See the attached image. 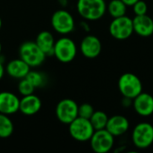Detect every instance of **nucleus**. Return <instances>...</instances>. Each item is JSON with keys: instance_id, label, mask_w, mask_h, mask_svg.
I'll return each instance as SVG.
<instances>
[{"instance_id": "1", "label": "nucleus", "mask_w": 153, "mask_h": 153, "mask_svg": "<svg viewBox=\"0 0 153 153\" xmlns=\"http://www.w3.org/2000/svg\"><path fill=\"white\" fill-rule=\"evenodd\" d=\"M76 9L85 21L94 22L106 14L107 3L105 0H78Z\"/></svg>"}, {"instance_id": "2", "label": "nucleus", "mask_w": 153, "mask_h": 153, "mask_svg": "<svg viewBox=\"0 0 153 153\" xmlns=\"http://www.w3.org/2000/svg\"><path fill=\"white\" fill-rule=\"evenodd\" d=\"M19 56L30 67H37L43 64L46 59L45 53L39 48L35 41H25L19 48Z\"/></svg>"}, {"instance_id": "3", "label": "nucleus", "mask_w": 153, "mask_h": 153, "mask_svg": "<svg viewBox=\"0 0 153 153\" xmlns=\"http://www.w3.org/2000/svg\"><path fill=\"white\" fill-rule=\"evenodd\" d=\"M118 90L123 97L134 99L143 92V83L140 78L132 73L123 74L117 82Z\"/></svg>"}, {"instance_id": "4", "label": "nucleus", "mask_w": 153, "mask_h": 153, "mask_svg": "<svg viewBox=\"0 0 153 153\" xmlns=\"http://www.w3.org/2000/svg\"><path fill=\"white\" fill-rule=\"evenodd\" d=\"M110 35L117 40H126L134 33L133 18L126 15L113 18L108 26Z\"/></svg>"}, {"instance_id": "5", "label": "nucleus", "mask_w": 153, "mask_h": 153, "mask_svg": "<svg viewBox=\"0 0 153 153\" xmlns=\"http://www.w3.org/2000/svg\"><path fill=\"white\" fill-rule=\"evenodd\" d=\"M68 126V131L72 138L81 143L89 142L95 131L90 119L81 117H77Z\"/></svg>"}, {"instance_id": "6", "label": "nucleus", "mask_w": 153, "mask_h": 153, "mask_svg": "<svg viewBox=\"0 0 153 153\" xmlns=\"http://www.w3.org/2000/svg\"><path fill=\"white\" fill-rule=\"evenodd\" d=\"M77 55V46L75 42L68 38L62 37L55 42L54 55L56 58L64 64L72 62Z\"/></svg>"}, {"instance_id": "7", "label": "nucleus", "mask_w": 153, "mask_h": 153, "mask_svg": "<svg viewBox=\"0 0 153 153\" xmlns=\"http://www.w3.org/2000/svg\"><path fill=\"white\" fill-rule=\"evenodd\" d=\"M132 142L140 150H144L153 143V126L147 122L137 124L132 132Z\"/></svg>"}, {"instance_id": "8", "label": "nucleus", "mask_w": 153, "mask_h": 153, "mask_svg": "<svg viewBox=\"0 0 153 153\" xmlns=\"http://www.w3.org/2000/svg\"><path fill=\"white\" fill-rule=\"evenodd\" d=\"M51 25L54 30L62 35H66L74 31L75 22L74 16L66 10H57L51 17Z\"/></svg>"}, {"instance_id": "9", "label": "nucleus", "mask_w": 153, "mask_h": 153, "mask_svg": "<svg viewBox=\"0 0 153 153\" xmlns=\"http://www.w3.org/2000/svg\"><path fill=\"white\" fill-rule=\"evenodd\" d=\"M89 142L94 152L108 153L114 147L115 137L105 128L95 130Z\"/></svg>"}, {"instance_id": "10", "label": "nucleus", "mask_w": 153, "mask_h": 153, "mask_svg": "<svg viewBox=\"0 0 153 153\" xmlns=\"http://www.w3.org/2000/svg\"><path fill=\"white\" fill-rule=\"evenodd\" d=\"M78 104L74 100L64 99L56 107V116L61 123L69 125L78 117Z\"/></svg>"}, {"instance_id": "11", "label": "nucleus", "mask_w": 153, "mask_h": 153, "mask_svg": "<svg viewBox=\"0 0 153 153\" xmlns=\"http://www.w3.org/2000/svg\"><path fill=\"white\" fill-rule=\"evenodd\" d=\"M80 50L85 57L90 59L96 58L100 55L102 50L101 41L94 35H87L81 41Z\"/></svg>"}, {"instance_id": "12", "label": "nucleus", "mask_w": 153, "mask_h": 153, "mask_svg": "<svg viewBox=\"0 0 153 153\" xmlns=\"http://www.w3.org/2000/svg\"><path fill=\"white\" fill-rule=\"evenodd\" d=\"M132 106L139 116L150 117L153 114V96L143 91L133 100Z\"/></svg>"}, {"instance_id": "13", "label": "nucleus", "mask_w": 153, "mask_h": 153, "mask_svg": "<svg viewBox=\"0 0 153 153\" xmlns=\"http://www.w3.org/2000/svg\"><path fill=\"white\" fill-rule=\"evenodd\" d=\"M134 33L140 37L147 38L153 34V19L150 15H134L133 18Z\"/></svg>"}, {"instance_id": "14", "label": "nucleus", "mask_w": 153, "mask_h": 153, "mask_svg": "<svg viewBox=\"0 0 153 153\" xmlns=\"http://www.w3.org/2000/svg\"><path fill=\"white\" fill-rule=\"evenodd\" d=\"M130 127V123L128 119L122 115H115L108 117L106 129L114 136H122L125 134Z\"/></svg>"}, {"instance_id": "15", "label": "nucleus", "mask_w": 153, "mask_h": 153, "mask_svg": "<svg viewBox=\"0 0 153 153\" xmlns=\"http://www.w3.org/2000/svg\"><path fill=\"white\" fill-rule=\"evenodd\" d=\"M20 99L10 91L0 92V113L4 115H13L19 111Z\"/></svg>"}, {"instance_id": "16", "label": "nucleus", "mask_w": 153, "mask_h": 153, "mask_svg": "<svg viewBox=\"0 0 153 153\" xmlns=\"http://www.w3.org/2000/svg\"><path fill=\"white\" fill-rule=\"evenodd\" d=\"M41 107L42 103L40 99L34 94H30L22 96L20 100L19 111L25 116H33L40 110Z\"/></svg>"}, {"instance_id": "17", "label": "nucleus", "mask_w": 153, "mask_h": 153, "mask_svg": "<svg viewBox=\"0 0 153 153\" xmlns=\"http://www.w3.org/2000/svg\"><path fill=\"white\" fill-rule=\"evenodd\" d=\"M5 71L10 77L21 80L27 76V74L30 71V66L22 59L18 58L11 60L7 64Z\"/></svg>"}, {"instance_id": "18", "label": "nucleus", "mask_w": 153, "mask_h": 153, "mask_svg": "<svg viewBox=\"0 0 153 153\" xmlns=\"http://www.w3.org/2000/svg\"><path fill=\"white\" fill-rule=\"evenodd\" d=\"M36 44L39 47V48L48 56L54 55V47H55V39L53 34L50 31L43 30L40 31L35 40Z\"/></svg>"}, {"instance_id": "19", "label": "nucleus", "mask_w": 153, "mask_h": 153, "mask_svg": "<svg viewBox=\"0 0 153 153\" xmlns=\"http://www.w3.org/2000/svg\"><path fill=\"white\" fill-rule=\"evenodd\" d=\"M107 12L112 18H117L126 14L127 5L122 0H110L107 4Z\"/></svg>"}, {"instance_id": "20", "label": "nucleus", "mask_w": 153, "mask_h": 153, "mask_svg": "<svg viewBox=\"0 0 153 153\" xmlns=\"http://www.w3.org/2000/svg\"><path fill=\"white\" fill-rule=\"evenodd\" d=\"M13 121L7 115L0 113V138H8L13 133Z\"/></svg>"}, {"instance_id": "21", "label": "nucleus", "mask_w": 153, "mask_h": 153, "mask_svg": "<svg viewBox=\"0 0 153 153\" xmlns=\"http://www.w3.org/2000/svg\"><path fill=\"white\" fill-rule=\"evenodd\" d=\"M108 120V115L101 110H97L94 111L92 116L90 118V121L94 128V130H100V129H105Z\"/></svg>"}, {"instance_id": "22", "label": "nucleus", "mask_w": 153, "mask_h": 153, "mask_svg": "<svg viewBox=\"0 0 153 153\" xmlns=\"http://www.w3.org/2000/svg\"><path fill=\"white\" fill-rule=\"evenodd\" d=\"M25 78L35 87V89L43 87L47 83L46 75L38 71H30Z\"/></svg>"}, {"instance_id": "23", "label": "nucleus", "mask_w": 153, "mask_h": 153, "mask_svg": "<svg viewBox=\"0 0 153 153\" xmlns=\"http://www.w3.org/2000/svg\"><path fill=\"white\" fill-rule=\"evenodd\" d=\"M35 90V87L26 79H21V81L18 83V91L22 96H27L33 94Z\"/></svg>"}, {"instance_id": "24", "label": "nucleus", "mask_w": 153, "mask_h": 153, "mask_svg": "<svg viewBox=\"0 0 153 153\" xmlns=\"http://www.w3.org/2000/svg\"><path fill=\"white\" fill-rule=\"evenodd\" d=\"M94 108L93 107L89 104V103H83L78 107V117L90 119L92 114L94 113Z\"/></svg>"}, {"instance_id": "25", "label": "nucleus", "mask_w": 153, "mask_h": 153, "mask_svg": "<svg viewBox=\"0 0 153 153\" xmlns=\"http://www.w3.org/2000/svg\"><path fill=\"white\" fill-rule=\"evenodd\" d=\"M132 7L134 15H143L148 12V4L144 0H138Z\"/></svg>"}, {"instance_id": "26", "label": "nucleus", "mask_w": 153, "mask_h": 153, "mask_svg": "<svg viewBox=\"0 0 153 153\" xmlns=\"http://www.w3.org/2000/svg\"><path fill=\"white\" fill-rule=\"evenodd\" d=\"M121 103L124 108H129L133 105V99H130L127 97H123Z\"/></svg>"}, {"instance_id": "27", "label": "nucleus", "mask_w": 153, "mask_h": 153, "mask_svg": "<svg viewBox=\"0 0 153 153\" xmlns=\"http://www.w3.org/2000/svg\"><path fill=\"white\" fill-rule=\"evenodd\" d=\"M127 6H133L138 0H122Z\"/></svg>"}, {"instance_id": "28", "label": "nucleus", "mask_w": 153, "mask_h": 153, "mask_svg": "<svg viewBox=\"0 0 153 153\" xmlns=\"http://www.w3.org/2000/svg\"><path fill=\"white\" fill-rule=\"evenodd\" d=\"M81 27L85 30V31H89L90 30V26H89V24L86 22H81Z\"/></svg>"}, {"instance_id": "29", "label": "nucleus", "mask_w": 153, "mask_h": 153, "mask_svg": "<svg viewBox=\"0 0 153 153\" xmlns=\"http://www.w3.org/2000/svg\"><path fill=\"white\" fill-rule=\"evenodd\" d=\"M4 65H3V63H2V61L0 60V80L3 78V76H4Z\"/></svg>"}, {"instance_id": "30", "label": "nucleus", "mask_w": 153, "mask_h": 153, "mask_svg": "<svg viewBox=\"0 0 153 153\" xmlns=\"http://www.w3.org/2000/svg\"><path fill=\"white\" fill-rule=\"evenodd\" d=\"M2 24H3V22H2V19L0 18V30H1V28H2Z\"/></svg>"}, {"instance_id": "31", "label": "nucleus", "mask_w": 153, "mask_h": 153, "mask_svg": "<svg viewBox=\"0 0 153 153\" xmlns=\"http://www.w3.org/2000/svg\"><path fill=\"white\" fill-rule=\"evenodd\" d=\"M1 52H2V44L0 42V54H1Z\"/></svg>"}, {"instance_id": "32", "label": "nucleus", "mask_w": 153, "mask_h": 153, "mask_svg": "<svg viewBox=\"0 0 153 153\" xmlns=\"http://www.w3.org/2000/svg\"><path fill=\"white\" fill-rule=\"evenodd\" d=\"M152 19H153V17H152Z\"/></svg>"}]
</instances>
